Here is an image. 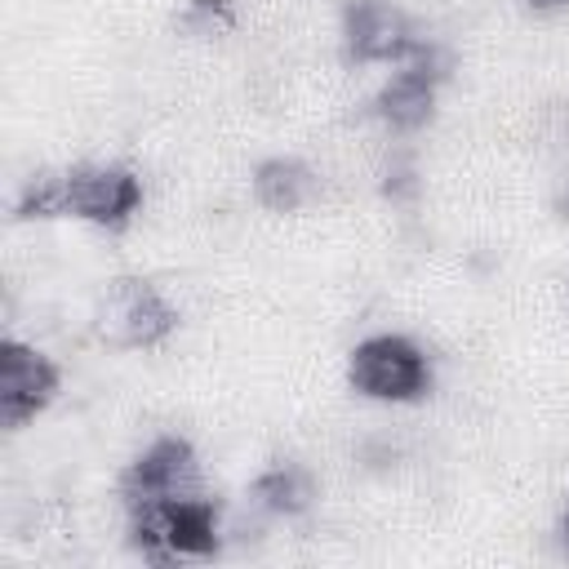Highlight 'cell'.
<instances>
[{
    "mask_svg": "<svg viewBox=\"0 0 569 569\" xmlns=\"http://www.w3.org/2000/svg\"><path fill=\"white\" fill-rule=\"evenodd\" d=\"M338 36H342V53L351 62L373 67V62H400L418 44L422 31L396 0H347Z\"/></svg>",
    "mask_w": 569,
    "mask_h": 569,
    "instance_id": "cell-3",
    "label": "cell"
},
{
    "mask_svg": "<svg viewBox=\"0 0 569 569\" xmlns=\"http://www.w3.org/2000/svg\"><path fill=\"white\" fill-rule=\"evenodd\" d=\"M124 507L138 502H173V498H191L204 493L200 489V462L196 449L182 436H156L124 471Z\"/></svg>",
    "mask_w": 569,
    "mask_h": 569,
    "instance_id": "cell-5",
    "label": "cell"
},
{
    "mask_svg": "<svg viewBox=\"0 0 569 569\" xmlns=\"http://www.w3.org/2000/svg\"><path fill=\"white\" fill-rule=\"evenodd\" d=\"M58 396V365L31 342H0V418L4 427L31 422Z\"/></svg>",
    "mask_w": 569,
    "mask_h": 569,
    "instance_id": "cell-6",
    "label": "cell"
},
{
    "mask_svg": "<svg viewBox=\"0 0 569 569\" xmlns=\"http://www.w3.org/2000/svg\"><path fill=\"white\" fill-rule=\"evenodd\" d=\"M529 9H538V13H556V9H569V0H525Z\"/></svg>",
    "mask_w": 569,
    "mask_h": 569,
    "instance_id": "cell-12",
    "label": "cell"
},
{
    "mask_svg": "<svg viewBox=\"0 0 569 569\" xmlns=\"http://www.w3.org/2000/svg\"><path fill=\"white\" fill-rule=\"evenodd\" d=\"M565 218H569V196H565Z\"/></svg>",
    "mask_w": 569,
    "mask_h": 569,
    "instance_id": "cell-14",
    "label": "cell"
},
{
    "mask_svg": "<svg viewBox=\"0 0 569 569\" xmlns=\"http://www.w3.org/2000/svg\"><path fill=\"white\" fill-rule=\"evenodd\" d=\"M93 325L111 347L142 351V347H160L178 329V311L156 284H147L138 276H120L107 284Z\"/></svg>",
    "mask_w": 569,
    "mask_h": 569,
    "instance_id": "cell-2",
    "label": "cell"
},
{
    "mask_svg": "<svg viewBox=\"0 0 569 569\" xmlns=\"http://www.w3.org/2000/svg\"><path fill=\"white\" fill-rule=\"evenodd\" d=\"M347 378L365 400L409 405L431 391V360L405 333H373L347 356Z\"/></svg>",
    "mask_w": 569,
    "mask_h": 569,
    "instance_id": "cell-1",
    "label": "cell"
},
{
    "mask_svg": "<svg viewBox=\"0 0 569 569\" xmlns=\"http://www.w3.org/2000/svg\"><path fill=\"white\" fill-rule=\"evenodd\" d=\"M249 493H253V507H258V511L293 520V516L311 511V502H316V476H311L302 462L280 458V462H267V467L253 476Z\"/></svg>",
    "mask_w": 569,
    "mask_h": 569,
    "instance_id": "cell-9",
    "label": "cell"
},
{
    "mask_svg": "<svg viewBox=\"0 0 569 569\" xmlns=\"http://www.w3.org/2000/svg\"><path fill=\"white\" fill-rule=\"evenodd\" d=\"M142 209V178L124 164H80L67 173V213L89 227L120 231Z\"/></svg>",
    "mask_w": 569,
    "mask_h": 569,
    "instance_id": "cell-4",
    "label": "cell"
},
{
    "mask_svg": "<svg viewBox=\"0 0 569 569\" xmlns=\"http://www.w3.org/2000/svg\"><path fill=\"white\" fill-rule=\"evenodd\" d=\"M231 27H236L231 0H187V9L178 13V31L191 40H218Z\"/></svg>",
    "mask_w": 569,
    "mask_h": 569,
    "instance_id": "cell-11",
    "label": "cell"
},
{
    "mask_svg": "<svg viewBox=\"0 0 569 569\" xmlns=\"http://www.w3.org/2000/svg\"><path fill=\"white\" fill-rule=\"evenodd\" d=\"M18 218H53V213H67V173H36L22 182L18 191V204H13Z\"/></svg>",
    "mask_w": 569,
    "mask_h": 569,
    "instance_id": "cell-10",
    "label": "cell"
},
{
    "mask_svg": "<svg viewBox=\"0 0 569 569\" xmlns=\"http://www.w3.org/2000/svg\"><path fill=\"white\" fill-rule=\"evenodd\" d=\"M316 191H320V178L298 156H267L253 169V200L267 213H298L302 204L316 200Z\"/></svg>",
    "mask_w": 569,
    "mask_h": 569,
    "instance_id": "cell-8",
    "label": "cell"
},
{
    "mask_svg": "<svg viewBox=\"0 0 569 569\" xmlns=\"http://www.w3.org/2000/svg\"><path fill=\"white\" fill-rule=\"evenodd\" d=\"M436 89H440V80H431L427 71H418L409 62H396V71L373 93L378 124L396 138H409V133L427 129V120L436 116Z\"/></svg>",
    "mask_w": 569,
    "mask_h": 569,
    "instance_id": "cell-7",
    "label": "cell"
},
{
    "mask_svg": "<svg viewBox=\"0 0 569 569\" xmlns=\"http://www.w3.org/2000/svg\"><path fill=\"white\" fill-rule=\"evenodd\" d=\"M565 538H569V507H565Z\"/></svg>",
    "mask_w": 569,
    "mask_h": 569,
    "instance_id": "cell-13",
    "label": "cell"
}]
</instances>
